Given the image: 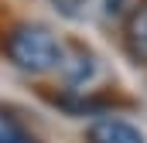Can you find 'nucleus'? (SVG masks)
<instances>
[{"label":"nucleus","instance_id":"obj_1","mask_svg":"<svg viewBox=\"0 0 147 143\" xmlns=\"http://www.w3.org/2000/svg\"><path fill=\"white\" fill-rule=\"evenodd\" d=\"M65 41L41 21H17L3 34V58L24 75H48L62 65Z\"/></svg>","mask_w":147,"mask_h":143},{"label":"nucleus","instance_id":"obj_2","mask_svg":"<svg viewBox=\"0 0 147 143\" xmlns=\"http://www.w3.org/2000/svg\"><path fill=\"white\" fill-rule=\"evenodd\" d=\"M86 143H147V136L130 119L106 112V116H96L86 126Z\"/></svg>","mask_w":147,"mask_h":143},{"label":"nucleus","instance_id":"obj_3","mask_svg":"<svg viewBox=\"0 0 147 143\" xmlns=\"http://www.w3.org/2000/svg\"><path fill=\"white\" fill-rule=\"evenodd\" d=\"M58 75L65 78V85H69V89L86 85V82L96 75V55H92L86 44H79V41H65V51H62Z\"/></svg>","mask_w":147,"mask_h":143},{"label":"nucleus","instance_id":"obj_4","mask_svg":"<svg viewBox=\"0 0 147 143\" xmlns=\"http://www.w3.org/2000/svg\"><path fill=\"white\" fill-rule=\"evenodd\" d=\"M123 48H127V55H130L137 65H147V3H137V7L127 14Z\"/></svg>","mask_w":147,"mask_h":143},{"label":"nucleus","instance_id":"obj_5","mask_svg":"<svg viewBox=\"0 0 147 143\" xmlns=\"http://www.w3.org/2000/svg\"><path fill=\"white\" fill-rule=\"evenodd\" d=\"M34 136L28 133V126L21 123V116L10 106L0 102V143H31Z\"/></svg>","mask_w":147,"mask_h":143},{"label":"nucleus","instance_id":"obj_6","mask_svg":"<svg viewBox=\"0 0 147 143\" xmlns=\"http://www.w3.org/2000/svg\"><path fill=\"white\" fill-rule=\"evenodd\" d=\"M65 3H69V14H75L72 7H75V3H82V0H65Z\"/></svg>","mask_w":147,"mask_h":143}]
</instances>
